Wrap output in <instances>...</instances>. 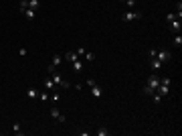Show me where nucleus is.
Segmentation results:
<instances>
[{"label":"nucleus","instance_id":"obj_5","mask_svg":"<svg viewBox=\"0 0 182 136\" xmlns=\"http://www.w3.org/2000/svg\"><path fill=\"white\" fill-rule=\"evenodd\" d=\"M156 94H160L162 98H166V95L170 94V85H162V83H160V85L156 88Z\"/></svg>","mask_w":182,"mask_h":136},{"label":"nucleus","instance_id":"obj_2","mask_svg":"<svg viewBox=\"0 0 182 136\" xmlns=\"http://www.w3.org/2000/svg\"><path fill=\"white\" fill-rule=\"evenodd\" d=\"M51 77H53V83H55V85H59V88H65V89H67V88H71V83H69L67 79H65V77H63V75L59 73V71H55V73L51 75Z\"/></svg>","mask_w":182,"mask_h":136},{"label":"nucleus","instance_id":"obj_12","mask_svg":"<svg viewBox=\"0 0 182 136\" xmlns=\"http://www.w3.org/2000/svg\"><path fill=\"white\" fill-rule=\"evenodd\" d=\"M12 132H14L16 136H22V134H24V130L20 128V124H18V122H14V124H12Z\"/></svg>","mask_w":182,"mask_h":136},{"label":"nucleus","instance_id":"obj_6","mask_svg":"<svg viewBox=\"0 0 182 136\" xmlns=\"http://www.w3.org/2000/svg\"><path fill=\"white\" fill-rule=\"evenodd\" d=\"M65 61H69V63H73V61H77L79 59V55H77V51H69V53H65V57H63Z\"/></svg>","mask_w":182,"mask_h":136},{"label":"nucleus","instance_id":"obj_28","mask_svg":"<svg viewBox=\"0 0 182 136\" xmlns=\"http://www.w3.org/2000/svg\"><path fill=\"white\" fill-rule=\"evenodd\" d=\"M85 83H87V85H89V88H93V85H95V83H97V81H95V79H93V77H89V79H87V81H85Z\"/></svg>","mask_w":182,"mask_h":136},{"label":"nucleus","instance_id":"obj_17","mask_svg":"<svg viewBox=\"0 0 182 136\" xmlns=\"http://www.w3.org/2000/svg\"><path fill=\"white\" fill-rule=\"evenodd\" d=\"M154 91H156V89L152 88V85H148V83L144 85V94H146V95H152V94H154Z\"/></svg>","mask_w":182,"mask_h":136},{"label":"nucleus","instance_id":"obj_3","mask_svg":"<svg viewBox=\"0 0 182 136\" xmlns=\"http://www.w3.org/2000/svg\"><path fill=\"white\" fill-rule=\"evenodd\" d=\"M156 59H160V61H162V65H164V63L172 61V53H170L168 49H160V51L156 53Z\"/></svg>","mask_w":182,"mask_h":136},{"label":"nucleus","instance_id":"obj_7","mask_svg":"<svg viewBox=\"0 0 182 136\" xmlns=\"http://www.w3.org/2000/svg\"><path fill=\"white\" fill-rule=\"evenodd\" d=\"M22 14H24V18H27V21H34V18H37V10H33V8H27Z\"/></svg>","mask_w":182,"mask_h":136},{"label":"nucleus","instance_id":"obj_14","mask_svg":"<svg viewBox=\"0 0 182 136\" xmlns=\"http://www.w3.org/2000/svg\"><path fill=\"white\" fill-rule=\"evenodd\" d=\"M160 67H162V61H160V59H156V57H152V69L158 71Z\"/></svg>","mask_w":182,"mask_h":136},{"label":"nucleus","instance_id":"obj_25","mask_svg":"<svg viewBox=\"0 0 182 136\" xmlns=\"http://www.w3.org/2000/svg\"><path fill=\"white\" fill-rule=\"evenodd\" d=\"M97 136H109V130L107 128H99L97 130Z\"/></svg>","mask_w":182,"mask_h":136},{"label":"nucleus","instance_id":"obj_1","mask_svg":"<svg viewBox=\"0 0 182 136\" xmlns=\"http://www.w3.org/2000/svg\"><path fill=\"white\" fill-rule=\"evenodd\" d=\"M142 16H144V14H142L140 10H128V12L121 16V21L123 22H134V21H140Z\"/></svg>","mask_w":182,"mask_h":136},{"label":"nucleus","instance_id":"obj_27","mask_svg":"<svg viewBox=\"0 0 182 136\" xmlns=\"http://www.w3.org/2000/svg\"><path fill=\"white\" fill-rule=\"evenodd\" d=\"M75 51H77V55H79V57H83V55H85V51H87V49L79 47V49H75Z\"/></svg>","mask_w":182,"mask_h":136},{"label":"nucleus","instance_id":"obj_18","mask_svg":"<svg viewBox=\"0 0 182 136\" xmlns=\"http://www.w3.org/2000/svg\"><path fill=\"white\" fill-rule=\"evenodd\" d=\"M49 116L57 120V118H59V116H61V112H59V110H57V108H51V112H49Z\"/></svg>","mask_w":182,"mask_h":136},{"label":"nucleus","instance_id":"obj_24","mask_svg":"<svg viewBox=\"0 0 182 136\" xmlns=\"http://www.w3.org/2000/svg\"><path fill=\"white\" fill-rule=\"evenodd\" d=\"M152 100H154V104H160V102H162V95L154 91V94H152Z\"/></svg>","mask_w":182,"mask_h":136},{"label":"nucleus","instance_id":"obj_11","mask_svg":"<svg viewBox=\"0 0 182 136\" xmlns=\"http://www.w3.org/2000/svg\"><path fill=\"white\" fill-rule=\"evenodd\" d=\"M71 65H73V71H75V73H81V71H83V63H81L79 59H77V61H73Z\"/></svg>","mask_w":182,"mask_h":136},{"label":"nucleus","instance_id":"obj_31","mask_svg":"<svg viewBox=\"0 0 182 136\" xmlns=\"http://www.w3.org/2000/svg\"><path fill=\"white\" fill-rule=\"evenodd\" d=\"M120 2H126V0H120Z\"/></svg>","mask_w":182,"mask_h":136},{"label":"nucleus","instance_id":"obj_4","mask_svg":"<svg viewBox=\"0 0 182 136\" xmlns=\"http://www.w3.org/2000/svg\"><path fill=\"white\" fill-rule=\"evenodd\" d=\"M148 85H152V88H158V85H160V75H158V73H152V75H150V77H148Z\"/></svg>","mask_w":182,"mask_h":136},{"label":"nucleus","instance_id":"obj_13","mask_svg":"<svg viewBox=\"0 0 182 136\" xmlns=\"http://www.w3.org/2000/svg\"><path fill=\"white\" fill-rule=\"evenodd\" d=\"M27 95L30 98V100H34V98H39V91H37L34 88H28V89H27Z\"/></svg>","mask_w":182,"mask_h":136},{"label":"nucleus","instance_id":"obj_16","mask_svg":"<svg viewBox=\"0 0 182 136\" xmlns=\"http://www.w3.org/2000/svg\"><path fill=\"white\" fill-rule=\"evenodd\" d=\"M27 8H28V0H20V4H18V10H20V12H24Z\"/></svg>","mask_w":182,"mask_h":136},{"label":"nucleus","instance_id":"obj_21","mask_svg":"<svg viewBox=\"0 0 182 136\" xmlns=\"http://www.w3.org/2000/svg\"><path fill=\"white\" fill-rule=\"evenodd\" d=\"M83 57H85L89 63H93V61H95V55H93V53H89V51H85V55H83Z\"/></svg>","mask_w":182,"mask_h":136},{"label":"nucleus","instance_id":"obj_8","mask_svg":"<svg viewBox=\"0 0 182 136\" xmlns=\"http://www.w3.org/2000/svg\"><path fill=\"white\" fill-rule=\"evenodd\" d=\"M180 28H182V22H180V21H170V31L180 33Z\"/></svg>","mask_w":182,"mask_h":136},{"label":"nucleus","instance_id":"obj_20","mask_svg":"<svg viewBox=\"0 0 182 136\" xmlns=\"http://www.w3.org/2000/svg\"><path fill=\"white\" fill-rule=\"evenodd\" d=\"M176 14H178V18H182V2L180 0L176 2Z\"/></svg>","mask_w":182,"mask_h":136},{"label":"nucleus","instance_id":"obj_23","mask_svg":"<svg viewBox=\"0 0 182 136\" xmlns=\"http://www.w3.org/2000/svg\"><path fill=\"white\" fill-rule=\"evenodd\" d=\"M39 100H40V102H47V100H49V91H40Z\"/></svg>","mask_w":182,"mask_h":136},{"label":"nucleus","instance_id":"obj_19","mask_svg":"<svg viewBox=\"0 0 182 136\" xmlns=\"http://www.w3.org/2000/svg\"><path fill=\"white\" fill-rule=\"evenodd\" d=\"M166 21H180V18H178V14H176V12H170V14H166Z\"/></svg>","mask_w":182,"mask_h":136},{"label":"nucleus","instance_id":"obj_30","mask_svg":"<svg viewBox=\"0 0 182 136\" xmlns=\"http://www.w3.org/2000/svg\"><path fill=\"white\" fill-rule=\"evenodd\" d=\"M126 4H128V8H134L136 6V0H126Z\"/></svg>","mask_w":182,"mask_h":136},{"label":"nucleus","instance_id":"obj_10","mask_svg":"<svg viewBox=\"0 0 182 136\" xmlns=\"http://www.w3.org/2000/svg\"><path fill=\"white\" fill-rule=\"evenodd\" d=\"M43 83H45V89H47V91H49V89H53V88H55V83H53V77H51V75H47V77H45V81H43Z\"/></svg>","mask_w":182,"mask_h":136},{"label":"nucleus","instance_id":"obj_15","mask_svg":"<svg viewBox=\"0 0 182 136\" xmlns=\"http://www.w3.org/2000/svg\"><path fill=\"white\" fill-rule=\"evenodd\" d=\"M172 45H174V47H178V49L182 47V35H176L174 41H172Z\"/></svg>","mask_w":182,"mask_h":136},{"label":"nucleus","instance_id":"obj_26","mask_svg":"<svg viewBox=\"0 0 182 136\" xmlns=\"http://www.w3.org/2000/svg\"><path fill=\"white\" fill-rule=\"evenodd\" d=\"M49 100H53V102H59V100H61V94H59V91H55V94L51 95Z\"/></svg>","mask_w":182,"mask_h":136},{"label":"nucleus","instance_id":"obj_9","mask_svg":"<svg viewBox=\"0 0 182 136\" xmlns=\"http://www.w3.org/2000/svg\"><path fill=\"white\" fill-rule=\"evenodd\" d=\"M91 95H93V98H101V95H103V89H101L99 85L95 83L93 88H91Z\"/></svg>","mask_w":182,"mask_h":136},{"label":"nucleus","instance_id":"obj_29","mask_svg":"<svg viewBox=\"0 0 182 136\" xmlns=\"http://www.w3.org/2000/svg\"><path fill=\"white\" fill-rule=\"evenodd\" d=\"M57 122H61V124H65V122H67V118H65V114H61L59 118H57Z\"/></svg>","mask_w":182,"mask_h":136},{"label":"nucleus","instance_id":"obj_22","mask_svg":"<svg viewBox=\"0 0 182 136\" xmlns=\"http://www.w3.org/2000/svg\"><path fill=\"white\" fill-rule=\"evenodd\" d=\"M28 8L37 10V8H39V0H28Z\"/></svg>","mask_w":182,"mask_h":136}]
</instances>
